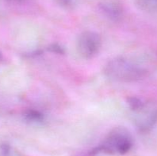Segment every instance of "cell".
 <instances>
[{"label": "cell", "instance_id": "obj_1", "mask_svg": "<svg viewBox=\"0 0 157 156\" xmlns=\"http://www.w3.org/2000/svg\"><path fill=\"white\" fill-rule=\"evenodd\" d=\"M104 73L111 80L132 83L142 79L145 75V70L126 58H116L107 62L104 67Z\"/></svg>", "mask_w": 157, "mask_h": 156}, {"label": "cell", "instance_id": "obj_2", "mask_svg": "<svg viewBox=\"0 0 157 156\" xmlns=\"http://www.w3.org/2000/svg\"><path fill=\"white\" fill-rule=\"evenodd\" d=\"M132 146L133 139L130 132L124 127H117L109 133L104 142L94 150V152L124 154L131 149Z\"/></svg>", "mask_w": 157, "mask_h": 156}, {"label": "cell", "instance_id": "obj_3", "mask_svg": "<svg viewBox=\"0 0 157 156\" xmlns=\"http://www.w3.org/2000/svg\"><path fill=\"white\" fill-rule=\"evenodd\" d=\"M101 47V38L99 34L93 31H84L77 39L78 54L85 59L94 58Z\"/></svg>", "mask_w": 157, "mask_h": 156}, {"label": "cell", "instance_id": "obj_4", "mask_svg": "<svg viewBox=\"0 0 157 156\" xmlns=\"http://www.w3.org/2000/svg\"><path fill=\"white\" fill-rule=\"evenodd\" d=\"M144 106L136 111L139 115L135 118V124L140 131L146 132L150 129L157 122V110L144 111Z\"/></svg>", "mask_w": 157, "mask_h": 156}, {"label": "cell", "instance_id": "obj_5", "mask_svg": "<svg viewBox=\"0 0 157 156\" xmlns=\"http://www.w3.org/2000/svg\"><path fill=\"white\" fill-rule=\"evenodd\" d=\"M100 10L106 18L113 21H119L123 15L121 6L113 0L102 2L100 4Z\"/></svg>", "mask_w": 157, "mask_h": 156}, {"label": "cell", "instance_id": "obj_6", "mask_svg": "<svg viewBox=\"0 0 157 156\" xmlns=\"http://www.w3.org/2000/svg\"><path fill=\"white\" fill-rule=\"evenodd\" d=\"M24 119L25 122L33 125H39L44 121V116L43 113L36 110H28L24 113Z\"/></svg>", "mask_w": 157, "mask_h": 156}, {"label": "cell", "instance_id": "obj_7", "mask_svg": "<svg viewBox=\"0 0 157 156\" xmlns=\"http://www.w3.org/2000/svg\"><path fill=\"white\" fill-rule=\"evenodd\" d=\"M136 6L146 12L157 10V0H135Z\"/></svg>", "mask_w": 157, "mask_h": 156}, {"label": "cell", "instance_id": "obj_8", "mask_svg": "<svg viewBox=\"0 0 157 156\" xmlns=\"http://www.w3.org/2000/svg\"><path fill=\"white\" fill-rule=\"evenodd\" d=\"M127 102H128V105L130 106V108L133 112L138 111V110H140L144 106V102H142V101L140 99L136 97L129 98Z\"/></svg>", "mask_w": 157, "mask_h": 156}, {"label": "cell", "instance_id": "obj_9", "mask_svg": "<svg viewBox=\"0 0 157 156\" xmlns=\"http://www.w3.org/2000/svg\"><path fill=\"white\" fill-rule=\"evenodd\" d=\"M57 4L65 9H71L77 6L78 0H55Z\"/></svg>", "mask_w": 157, "mask_h": 156}, {"label": "cell", "instance_id": "obj_10", "mask_svg": "<svg viewBox=\"0 0 157 156\" xmlns=\"http://www.w3.org/2000/svg\"><path fill=\"white\" fill-rule=\"evenodd\" d=\"M0 156H14L13 151L10 145L6 143L0 145Z\"/></svg>", "mask_w": 157, "mask_h": 156}, {"label": "cell", "instance_id": "obj_11", "mask_svg": "<svg viewBox=\"0 0 157 156\" xmlns=\"http://www.w3.org/2000/svg\"><path fill=\"white\" fill-rule=\"evenodd\" d=\"M49 50L52 52H55V53L58 54H63L64 53V50H63V47H61L60 45L58 44H52L48 47Z\"/></svg>", "mask_w": 157, "mask_h": 156}, {"label": "cell", "instance_id": "obj_12", "mask_svg": "<svg viewBox=\"0 0 157 156\" xmlns=\"http://www.w3.org/2000/svg\"><path fill=\"white\" fill-rule=\"evenodd\" d=\"M7 1L11 2H15V3H20L24 2L25 0H7Z\"/></svg>", "mask_w": 157, "mask_h": 156}, {"label": "cell", "instance_id": "obj_13", "mask_svg": "<svg viewBox=\"0 0 157 156\" xmlns=\"http://www.w3.org/2000/svg\"><path fill=\"white\" fill-rule=\"evenodd\" d=\"M2 60V54L0 53V61H1Z\"/></svg>", "mask_w": 157, "mask_h": 156}]
</instances>
